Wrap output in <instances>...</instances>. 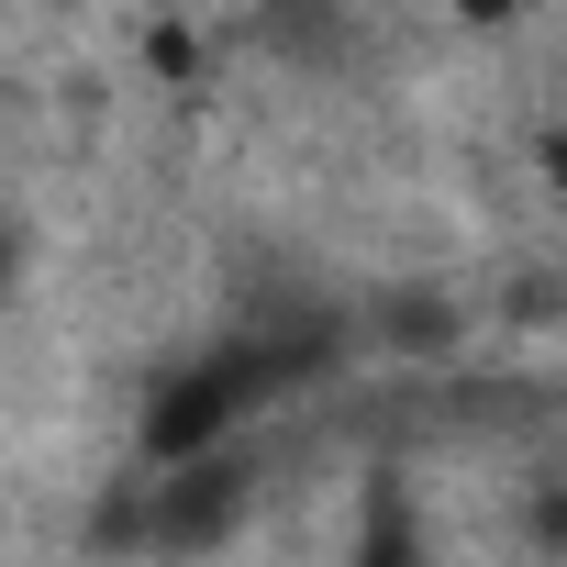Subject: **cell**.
Instances as JSON below:
<instances>
[{
    "instance_id": "cell-1",
    "label": "cell",
    "mask_w": 567,
    "mask_h": 567,
    "mask_svg": "<svg viewBox=\"0 0 567 567\" xmlns=\"http://www.w3.org/2000/svg\"><path fill=\"white\" fill-rule=\"evenodd\" d=\"M357 567H423V534H412V501H379L368 534H357Z\"/></svg>"
},
{
    "instance_id": "cell-2",
    "label": "cell",
    "mask_w": 567,
    "mask_h": 567,
    "mask_svg": "<svg viewBox=\"0 0 567 567\" xmlns=\"http://www.w3.org/2000/svg\"><path fill=\"white\" fill-rule=\"evenodd\" d=\"M445 12H456V23H478V34H489V23H512V12H523V0H445Z\"/></svg>"
}]
</instances>
